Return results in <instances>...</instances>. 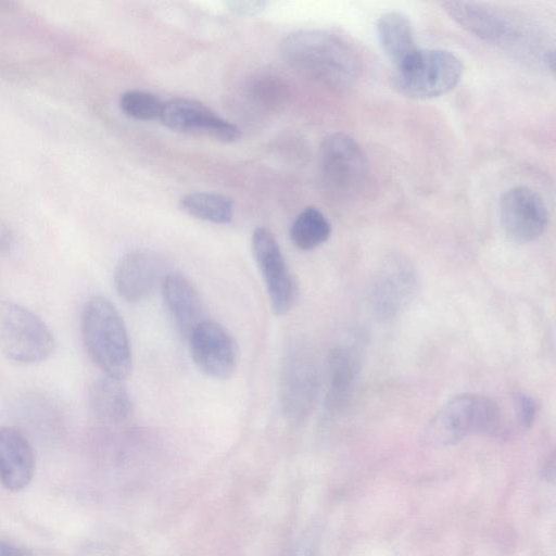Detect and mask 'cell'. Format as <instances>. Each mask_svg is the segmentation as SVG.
<instances>
[{
	"mask_svg": "<svg viewBox=\"0 0 556 556\" xmlns=\"http://www.w3.org/2000/svg\"><path fill=\"white\" fill-rule=\"evenodd\" d=\"M283 60L306 78L334 90L350 87L358 77L361 61L341 36L326 29L289 34L280 45Z\"/></svg>",
	"mask_w": 556,
	"mask_h": 556,
	"instance_id": "1",
	"label": "cell"
},
{
	"mask_svg": "<svg viewBox=\"0 0 556 556\" xmlns=\"http://www.w3.org/2000/svg\"><path fill=\"white\" fill-rule=\"evenodd\" d=\"M85 349L104 375L118 379L132 370V356L124 320L114 304L104 296L90 298L80 316Z\"/></svg>",
	"mask_w": 556,
	"mask_h": 556,
	"instance_id": "2",
	"label": "cell"
},
{
	"mask_svg": "<svg viewBox=\"0 0 556 556\" xmlns=\"http://www.w3.org/2000/svg\"><path fill=\"white\" fill-rule=\"evenodd\" d=\"M500 420L501 410L493 400L480 394H460L434 414L425 429V438L432 444H452L469 434L492 432Z\"/></svg>",
	"mask_w": 556,
	"mask_h": 556,
	"instance_id": "3",
	"label": "cell"
},
{
	"mask_svg": "<svg viewBox=\"0 0 556 556\" xmlns=\"http://www.w3.org/2000/svg\"><path fill=\"white\" fill-rule=\"evenodd\" d=\"M47 324L34 312L12 301H0V352L20 364H37L55 350Z\"/></svg>",
	"mask_w": 556,
	"mask_h": 556,
	"instance_id": "4",
	"label": "cell"
},
{
	"mask_svg": "<svg viewBox=\"0 0 556 556\" xmlns=\"http://www.w3.org/2000/svg\"><path fill=\"white\" fill-rule=\"evenodd\" d=\"M462 61L441 49H418L396 68L395 87L413 99H432L453 90L463 76Z\"/></svg>",
	"mask_w": 556,
	"mask_h": 556,
	"instance_id": "5",
	"label": "cell"
},
{
	"mask_svg": "<svg viewBox=\"0 0 556 556\" xmlns=\"http://www.w3.org/2000/svg\"><path fill=\"white\" fill-rule=\"evenodd\" d=\"M280 405L286 419L299 425L313 410L318 393V367L312 346L294 340L286 349L280 368Z\"/></svg>",
	"mask_w": 556,
	"mask_h": 556,
	"instance_id": "6",
	"label": "cell"
},
{
	"mask_svg": "<svg viewBox=\"0 0 556 556\" xmlns=\"http://www.w3.org/2000/svg\"><path fill=\"white\" fill-rule=\"evenodd\" d=\"M318 165L323 182L332 192L352 194L364 184L366 157L358 142L348 134L334 132L323 139Z\"/></svg>",
	"mask_w": 556,
	"mask_h": 556,
	"instance_id": "7",
	"label": "cell"
},
{
	"mask_svg": "<svg viewBox=\"0 0 556 556\" xmlns=\"http://www.w3.org/2000/svg\"><path fill=\"white\" fill-rule=\"evenodd\" d=\"M251 247L264 279L273 312L278 316L286 315L298 301L299 286L286 263L276 237L268 228L257 227L252 233Z\"/></svg>",
	"mask_w": 556,
	"mask_h": 556,
	"instance_id": "8",
	"label": "cell"
},
{
	"mask_svg": "<svg viewBox=\"0 0 556 556\" xmlns=\"http://www.w3.org/2000/svg\"><path fill=\"white\" fill-rule=\"evenodd\" d=\"M439 4L458 25L485 41L513 47L527 38L523 23L506 12L470 1Z\"/></svg>",
	"mask_w": 556,
	"mask_h": 556,
	"instance_id": "9",
	"label": "cell"
},
{
	"mask_svg": "<svg viewBox=\"0 0 556 556\" xmlns=\"http://www.w3.org/2000/svg\"><path fill=\"white\" fill-rule=\"evenodd\" d=\"M418 279L413 264L396 255L387 258L377 270L369 291L375 315L391 319L401 314L414 299Z\"/></svg>",
	"mask_w": 556,
	"mask_h": 556,
	"instance_id": "10",
	"label": "cell"
},
{
	"mask_svg": "<svg viewBox=\"0 0 556 556\" xmlns=\"http://www.w3.org/2000/svg\"><path fill=\"white\" fill-rule=\"evenodd\" d=\"M161 123L174 131L205 136L220 142H235L241 138L240 128L207 105L186 98L164 101Z\"/></svg>",
	"mask_w": 556,
	"mask_h": 556,
	"instance_id": "11",
	"label": "cell"
},
{
	"mask_svg": "<svg viewBox=\"0 0 556 556\" xmlns=\"http://www.w3.org/2000/svg\"><path fill=\"white\" fill-rule=\"evenodd\" d=\"M500 218L506 236L517 243L538 239L546 229L548 215L540 194L526 186H517L503 193Z\"/></svg>",
	"mask_w": 556,
	"mask_h": 556,
	"instance_id": "12",
	"label": "cell"
},
{
	"mask_svg": "<svg viewBox=\"0 0 556 556\" xmlns=\"http://www.w3.org/2000/svg\"><path fill=\"white\" fill-rule=\"evenodd\" d=\"M197 367L214 379H227L236 370L238 349L230 333L218 323L206 319L189 336Z\"/></svg>",
	"mask_w": 556,
	"mask_h": 556,
	"instance_id": "13",
	"label": "cell"
},
{
	"mask_svg": "<svg viewBox=\"0 0 556 556\" xmlns=\"http://www.w3.org/2000/svg\"><path fill=\"white\" fill-rule=\"evenodd\" d=\"M166 265L156 252L138 249L128 252L114 271V285L119 296L137 303L150 296L163 282Z\"/></svg>",
	"mask_w": 556,
	"mask_h": 556,
	"instance_id": "14",
	"label": "cell"
},
{
	"mask_svg": "<svg viewBox=\"0 0 556 556\" xmlns=\"http://www.w3.org/2000/svg\"><path fill=\"white\" fill-rule=\"evenodd\" d=\"M34 472L35 455L27 437L15 427H0V484L12 492L21 491Z\"/></svg>",
	"mask_w": 556,
	"mask_h": 556,
	"instance_id": "15",
	"label": "cell"
},
{
	"mask_svg": "<svg viewBox=\"0 0 556 556\" xmlns=\"http://www.w3.org/2000/svg\"><path fill=\"white\" fill-rule=\"evenodd\" d=\"M162 293L165 306L184 337L189 338L207 319L199 291L182 274H167L162 282Z\"/></svg>",
	"mask_w": 556,
	"mask_h": 556,
	"instance_id": "16",
	"label": "cell"
},
{
	"mask_svg": "<svg viewBox=\"0 0 556 556\" xmlns=\"http://www.w3.org/2000/svg\"><path fill=\"white\" fill-rule=\"evenodd\" d=\"M361 372V357L353 346L333 348L327 358L326 406L330 413L343 410L350 403Z\"/></svg>",
	"mask_w": 556,
	"mask_h": 556,
	"instance_id": "17",
	"label": "cell"
},
{
	"mask_svg": "<svg viewBox=\"0 0 556 556\" xmlns=\"http://www.w3.org/2000/svg\"><path fill=\"white\" fill-rule=\"evenodd\" d=\"M88 402L92 415L106 424H119L132 413V403L123 379L102 375L90 386Z\"/></svg>",
	"mask_w": 556,
	"mask_h": 556,
	"instance_id": "18",
	"label": "cell"
},
{
	"mask_svg": "<svg viewBox=\"0 0 556 556\" xmlns=\"http://www.w3.org/2000/svg\"><path fill=\"white\" fill-rule=\"evenodd\" d=\"M376 31L381 49L396 68L419 49L413 25L402 12L389 11L381 14L376 23Z\"/></svg>",
	"mask_w": 556,
	"mask_h": 556,
	"instance_id": "19",
	"label": "cell"
},
{
	"mask_svg": "<svg viewBox=\"0 0 556 556\" xmlns=\"http://www.w3.org/2000/svg\"><path fill=\"white\" fill-rule=\"evenodd\" d=\"M180 205L189 215L215 224L230 223L235 211L230 198L208 191L188 193L181 199Z\"/></svg>",
	"mask_w": 556,
	"mask_h": 556,
	"instance_id": "20",
	"label": "cell"
},
{
	"mask_svg": "<svg viewBox=\"0 0 556 556\" xmlns=\"http://www.w3.org/2000/svg\"><path fill=\"white\" fill-rule=\"evenodd\" d=\"M331 235V225L316 207H305L290 227V239L304 251L313 250L325 243Z\"/></svg>",
	"mask_w": 556,
	"mask_h": 556,
	"instance_id": "21",
	"label": "cell"
},
{
	"mask_svg": "<svg viewBox=\"0 0 556 556\" xmlns=\"http://www.w3.org/2000/svg\"><path fill=\"white\" fill-rule=\"evenodd\" d=\"M164 101L157 96L143 90H127L119 99L124 114L138 121L160 118Z\"/></svg>",
	"mask_w": 556,
	"mask_h": 556,
	"instance_id": "22",
	"label": "cell"
},
{
	"mask_svg": "<svg viewBox=\"0 0 556 556\" xmlns=\"http://www.w3.org/2000/svg\"><path fill=\"white\" fill-rule=\"evenodd\" d=\"M225 4L229 11L238 15H256L264 11L267 2L255 0H230L225 2Z\"/></svg>",
	"mask_w": 556,
	"mask_h": 556,
	"instance_id": "23",
	"label": "cell"
},
{
	"mask_svg": "<svg viewBox=\"0 0 556 556\" xmlns=\"http://www.w3.org/2000/svg\"><path fill=\"white\" fill-rule=\"evenodd\" d=\"M518 415L520 424L526 429L532 426L536 416V403L531 396L526 394L519 396Z\"/></svg>",
	"mask_w": 556,
	"mask_h": 556,
	"instance_id": "24",
	"label": "cell"
},
{
	"mask_svg": "<svg viewBox=\"0 0 556 556\" xmlns=\"http://www.w3.org/2000/svg\"><path fill=\"white\" fill-rule=\"evenodd\" d=\"M0 556H28L24 549L15 544L0 540Z\"/></svg>",
	"mask_w": 556,
	"mask_h": 556,
	"instance_id": "25",
	"label": "cell"
},
{
	"mask_svg": "<svg viewBox=\"0 0 556 556\" xmlns=\"http://www.w3.org/2000/svg\"><path fill=\"white\" fill-rule=\"evenodd\" d=\"M298 556H315L313 544L311 542L304 543Z\"/></svg>",
	"mask_w": 556,
	"mask_h": 556,
	"instance_id": "26",
	"label": "cell"
}]
</instances>
